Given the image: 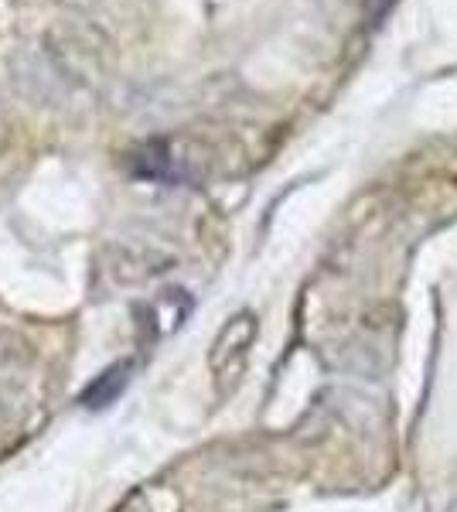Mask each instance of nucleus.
I'll list each match as a JSON object with an SVG mask.
<instances>
[{
  "label": "nucleus",
  "instance_id": "1",
  "mask_svg": "<svg viewBox=\"0 0 457 512\" xmlns=\"http://www.w3.org/2000/svg\"><path fill=\"white\" fill-rule=\"evenodd\" d=\"M253 335H256V321H253V315L232 318L229 325L222 328L219 342H215L212 366L222 373V369H226V359H243L246 349H249V342H253Z\"/></svg>",
  "mask_w": 457,
  "mask_h": 512
},
{
  "label": "nucleus",
  "instance_id": "2",
  "mask_svg": "<svg viewBox=\"0 0 457 512\" xmlns=\"http://www.w3.org/2000/svg\"><path fill=\"white\" fill-rule=\"evenodd\" d=\"M130 379V362H116V366L103 369L93 383L82 390V407L86 410H106L110 403H116V396L123 393V386H127Z\"/></svg>",
  "mask_w": 457,
  "mask_h": 512
}]
</instances>
